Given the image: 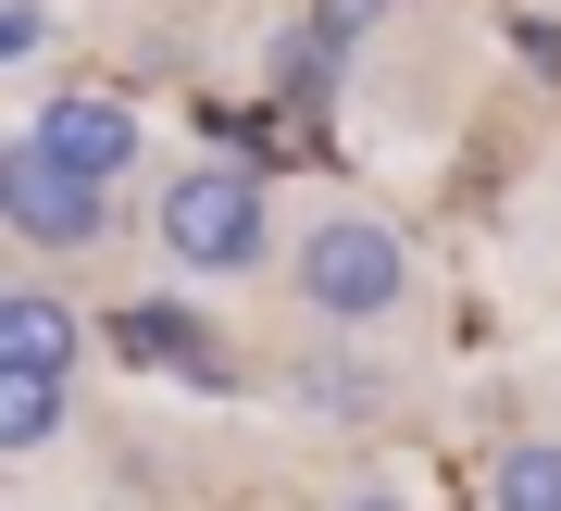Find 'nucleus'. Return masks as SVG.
Returning <instances> with one entry per match:
<instances>
[{"instance_id": "f257e3e1", "label": "nucleus", "mask_w": 561, "mask_h": 511, "mask_svg": "<svg viewBox=\"0 0 561 511\" xmlns=\"http://www.w3.org/2000/svg\"><path fill=\"white\" fill-rule=\"evenodd\" d=\"M287 299H300L324 337H375V325H400L424 299V262H412V237L375 225V213H312L300 250H287Z\"/></svg>"}, {"instance_id": "f03ea898", "label": "nucleus", "mask_w": 561, "mask_h": 511, "mask_svg": "<svg viewBox=\"0 0 561 511\" xmlns=\"http://www.w3.org/2000/svg\"><path fill=\"white\" fill-rule=\"evenodd\" d=\"M150 237H162L175 275H250L275 250V200H262L250 162H175L150 200Z\"/></svg>"}, {"instance_id": "7ed1b4c3", "label": "nucleus", "mask_w": 561, "mask_h": 511, "mask_svg": "<svg viewBox=\"0 0 561 511\" xmlns=\"http://www.w3.org/2000/svg\"><path fill=\"white\" fill-rule=\"evenodd\" d=\"M25 138H38L62 175H88V188H125L150 162V125H138V100L101 88V76H76V88H50L38 113H25Z\"/></svg>"}, {"instance_id": "20e7f679", "label": "nucleus", "mask_w": 561, "mask_h": 511, "mask_svg": "<svg viewBox=\"0 0 561 511\" xmlns=\"http://www.w3.org/2000/svg\"><path fill=\"white\" fill-rule=\"evenodd\" d=\"M0 225H13L25 250L76 262V250H101V237H113V188L62 175V162H50L38 138H13V150H0Z\"/></svg>"}, {"instance_id": "39448f33", "label": "nucleus", "mask_w": 561, "mask_h": 511, "mask_svg": "<svg viewBox=\"0 0 561 511\" xmlns=\"http://www.w3.org/2000/svg\"><path fill=\"white\" fill-rule=\"evenodd\" d=\"M76 350H88V313L50 275H13V287H0V362H13V374H76Z\"/></svg>"}, {"instance_id": "423d86ee", "label": "nucleus", "mask_w": 561, "mask_h": 511, "mask_svg": "<svg viewBox=\"0 0 561 511\" xmlns=\"http://www.w3.org/2000/svg\"><path fill=\"white\" fill-rule=\"evenodd\" d=\"M62 412H76V374H13L0 362V462H38L62 436Z\"/></svg>"}, {"instance_id": "0eeeda50", "label": "nucleus", "mask_w": 561, "mask_h": 511, "mask_svg": "<svg viewBox=\"0 0 561 511\" xmlns=\"http://www.w3.org/2000/svg\"><path fill=\"white\" fill-rule=\"evenodd\" d=\"M486 511H561V436H512L486 462Z\"/></svg>"}, {"instance_id": "6e6552de", "label": "nucleus", "mask_w": 561, "mask_h": 511, "mask_svg": "<svg viewBox=\"0 0 561 511\" xmlns=\"http://www.w3.org/2000/svg\"><path fill=\"white\" fill-rule=\"evenodd\" d=\"M125 337H138L150 362H175V374H213V337H187V325H162V313H138Z\"/></svg>"}, {"instance_id": "1a4fd4ad", "label": "nucleus", "mask_w": 561, "mask_h": 511, "mask_svg": "<svg viewBox=\"0 0 561 511\" xmlns=\"http://www.w3.org/2000/svg\"><path fill=\"white\" fill-rule=\"evenodd\" d=\"M50 50V13H38V0H0V63H13V76H25V63H38Z\"/></svg>"}, {"instance_id": "9d476101", "label": "nucleus", "mask_w": 561, "mask_h": 511, "mask_svg": "<svg viewBox=\"0 0 561 511\" xmlns=\"http://www.w3.org/2000/svg\"><path fill=\"white\" fill-rule=\"evenodd\" d=\"M312 399H324V412H375V387H362L350 362H312Z\"/></svg>"}, {"instance_id": "9b49d317", "label": "nucleus", "mask_w": 561, "mask_h": 511, "mask_svg": "<svg viewBox=\"0 0 561 511\" xmlns=\"http://www.w3.org/2000/svg\"><path fill=\"white\" fill-rule=\"evenodd\" d=\"M337 511H412V499H400V487H350Z\"/></svg>"}]
</instances>
